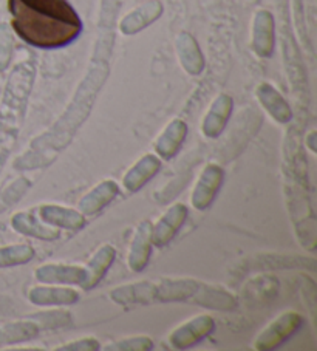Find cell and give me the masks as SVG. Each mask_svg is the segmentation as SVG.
Returning <instances> with one entry per match:
<instances>
[{"mask_svg":"<svg viewBox=\"0 0 317 351\" xmlns=\"http://www.w3.org/2000/svg\"><path fill=\"white\" fill-rule=\"evenodd\" d=\"M108 76V69L104 64H96L81 82L71 104L65 113L50 129L33 139L30 149L14 161V167L19 171H34L47 167L58 158V155L69 146L79 127L89 118L91 107L95 104L96 95L104 81Z\"/></svg>","mask_w":317,"mask_h":351,"instance_id":"cell-1","label":"cell"},{"mask_svg":"<svg viewBox=\"0 0 317 351\" xmlns=\"http://www.w3.org/2000/svg\"><path fill=\"white\" fill-rule=\"evenodd\" d=\"M11 25L27 44L60 48L82 32L81 17L69 0H8Z\"/></svg>","mask_w":317,"mask_h":351,"instance_id":"cell-2","label":"cell"},{"mask_svg":"<svg viewBox=\"0 0 317 351\" xmlns=\"http://www.w3.org/2000/svg\"><path fill=\"white\" fill-rule=\"evenodd\" d=\"M34 71V65L28 60L16 65L5 90L3 102L0 106V171L7 162L19 136L21 119L28 96L32 93Z\"/></svg>","mask_w":317,"mask_h":351,"instance_id":"cell-3","label":"cell"},{"mask_svg":"<svg viewBox=\"0 0 317 351\" xmlns=\"http://www.w3.org/2000/svg\"><path fill=\"white\" fill-rule=\"evenodd\" d=\"M172 302H191V304L211 308V310L229 311L237 306V300L223 288L211 287L192 278H170L156 283L155 304Z\"/></svg>","mask_w":317,"mask_h":351,"instance_id":"cell-4","label":"cell"},{"mask_svg":"<svg viewBox=\"0 0 317 351\" xmlns=\"http://www.w3.org/2000/svg\"><path fill=\"white\" fill-rule=\"evenodd\" d=\"M303 325V317L296 311L283 313L277 317L271 325L260 332V336L255 339L254 347L259 351H272L290 341V339L301 330Z\"/></svg>","mask_w":317,"mask_h":351,"instance_id":"cell-5","label":"cell"},{"mask_svg":"<svg viewBox=\"0 0 317 351\" xmlns=\"http://www.w3.org/2000/svg\"><path fill=\"white\" fill-rule=\"evenodd\" d=\"M215 330V322L211 316H198L176 328L169 337V343L175 350H186L203 341Z\"/></svg>","mask_w":317,"mask_h":351,"instance_id":"cell-6","label":"cell"},{"mask_svg":"<svg viewBox=\"0 0 317 351\" xmlns=\"http://www.w3.org/2000/svg\"><path fill=\"white\" fill-rule=\"evenodd\" d=\"M224 178V172L220 166L209 165L201 172L198 183L195 186L191 202L195 209L204 210L214 203L218 191H220Z\"/></svg>","mask_w":317,"mask_h":351,"instance_id":"cell-7","label":"cell"},{"mask_svg":"<svg viewBox=\"0 0 317 351\" xmlns=\"http://www.w3.org/2000/svg\"><path fill=\"white\" fill-rule=\"evenodd\" d=\"M187 219V208L185 204H174L164 214L155 226H152V245L156 247L166 246L172 240Z\"/></svg>","mask_w":317,"mask_h":351,"instance_id":"cell-8","label":"cell"},{"mask_svg":"<svg viewBox=\"0 0 317 351\" xmlns=\"http://www.w3.org/2000/svg\"><path fill=\"white\" fill-rule=\"evenodd\" d=\"M156 283L138 282L132 285H124L112 289L110 298L121 306H135V305H152L155 304Z\"/></svg>","mask_w":317,"mask_h":351,"instance_id":"cell-9","label":"cell"},{"mask_svg":"<svg viewBox=\"0 0 317 351\" xmlns=\"http://www.w3.org/2000/svg\"><path fill=\"white\" fill-rule=\"evenodd\" d=\"M87 271L81 266L44 265L36 269V278L42 283H64V285L82 287Z\"/></svg>","mask_w":317,"mask_h":351,"instance_id":"cell-10","label":"cell"},{"mask_svg":"<svg viewBox=\"0 0 317 351\" xmlns=\"http://www.w3.org/2000/svg\"><path fill=\"white\" fill-rule=\"evenodd\" d=\"M233 98L228 95H220L212 102L209 112L204 117L203 125H201L207 138H218L222 135L231 118V113H233Z\"/></svg>","mask_w":317,"mask_h":351,"instance_id":"cell-11","label":"cell"},{"mask_svg":"<svg viewBox=\"0 0 317 351\" xmlns=\"http://www.w3.org/2000/svg\"><path fill=\"white\" fill-rule=\"evenodd\" d=\"M274 19L268 11H259L254 17L253 48L260 58H270L274 50Z\"/></svg>","mask_w":317,"mask_h":351,"instance_id":"cell-12","label":"cell"},{"mask_svg":"<svg viewBox=\"0 0 317 351\" xmlns=\"http://www.w3.org/2000/svg\"><path fill=\"white\" fill-rule=\"evenodd\" d=\"M152 223L145 220L139 223V226L133 237L130 252H129V266L135 272H141L149 263L152 254Z\"/></svg>","mask_w":317,"mask_h":351,"instance_id":"cell-13","label":"cell"},{"mask_svg":"<svg viewBox=\"0 0 317 351\" xmlns=\"http://www.w3.org/2000/svg\"><path fill=\"white\" fill-rule=\"evenodd\" d=\"M119 195V186L113 180H106L97 184L95 189H91L81 202H79V209L85 215H95L110 204L115 198Z\"/></svg>","mask_w":317,"mask_h":351,"instance_id":"cell-14","label":"cell"},{"mask_svg":"<svg viewBox=\"0 0 317 351\" xmlns=\"http://www.w3.org/2000/svg\"><path fill=\"white\" fill-rule=\"evenodd\" d=\"M187 135V125L185 121L174 119L164 132L156 139L155 150L156 154L164 160H172L174 156L180 152V149L185 143Z\"/></svg>","mask_w":317,"mask_h":351,"instance_id":"cell-15","label":"cell"},{"mask_svg":"<svg viewBox=\"0 0 317 351\" xmlns=\"http://www.w3.org/2000/svg\"><path fill=\"white\" fill-rule=\"evenodd\" d=\"M161 14L163 5L158 2V0H150V2L143 5V7L137 8L133 13L127 14L124 19L121 21L119 28L126 36L137 34L145 27H149L152 22H155Z\"/></svg>","mask_w":317,"mask_h":351,"instance_id":"cell-16","label":"cell"},{"mask_svg":"<svg viewBox=\"0 0 317 351\" xmlns=\"http://www.w3.org/2000/svg\"><path fill=\"white\" fill-rule=\"evenodd\" d=\"M161 162L155 155H144L129 172L124 175V187L129 192H138L160 172Z\"/></svg>","mask_w":317,"mask_h":351,"instance_id":"cell-17","label":"cell"},{"mask_svg":"<svg viewBox=\"0 0 317 351\" xmlns=\"http://www.w3.org/2000/svg\"><path fill=\"white\" fill-rule=\"evenodd\" d=\"M176 51H178L180 62L189 75L197 76L204 69V58L200 47L191 34L181 33L176 38Z\"/></svg>","mask_w":317,"mask_h":351,"instance_id":"cell-18","label":"cell"},{"mask_svg":"<svg viewBox=\"0 0 317 351\" xmlns=\"http://www.w3.org/2000/svg\"><path fill=\"white\" fill-rule=\"evenodd\" d=\"M42 220L48 225L69 229V231H79L85 225V219L81 213L75 209L64 208V206L45 204L40 208Z\"/></svg>","mask_w":317,"mask_h":351,"instance_id":"cell-19","label":"cell"},{"mask_svg":"<svg viewBox=\"0 0 317 351\" xmlns=\"http://www.w3.org/2000/svg\"><path fill=\"white\" fill-rule=\"evenodd\" d=\"M246 271L253 269H292L305 268L309 271L316 269V260L301 256H257L255 263L246 262Z\"/></svg>","mask_w":317,"mask_h":351,"instance_id":"cell-20","label":"cell"},{"mask_svg":"<svg viewBox=\"0 0 317 351\" xmlns=\"http://www.w3.org/2000/svg\"><path fill=\"white\" fill-rule=\"evenodd\" d=\"M257 98L277 123L286 124L292 119V110L290 104L271 84H261V86H259Z\"/></svg>","mask_w":317,"mask_h":351,"instance_id":"cell-21","label":"cell"},{"mask_svg":"<svg viewBox=\"0 0 317 351\" xmlns=\"http://www.w3.org/2000/svg\"><path fill=\"white\" fill-rule=\"evenodd\" d=\"M28 299L34 305H73L79 300V294L75 289L59 287H36L28 293Z\"/></svg>","mask_w":317,"mask_h":351,"instance_id":"cell-22","label":"cell"},{"mask_svg":"<svg viewBox=\"0 0 317 351\" xmlns=\"http://www.w3.org/2000/svg\"><path fill=\"white\" fill-rule=\"evenodd\" d=\"M115 257H117V251L110 245H104L102 247L96 251L93 257L90 258V262L85 266V271H87V277H85V282L82 288L84 289H91L95 288L97 283H99L106 272L110 268Z\"/></svg>","mask_w":317,"mask_h":351,"instance_id":"cell-23","label":"cell"},{"mask_svg":"<svg viewBox=\"0 0 317 351\" xmlns=\"http://www.w3.org/2000/svg\"><path fill=\"white\" fill-rule=\"evenodd\" d=\"M11 226L19 234L28 235L44 241H53L59 239V232L54 229L47 228L36 220V217L30 213H17L11 219Z\"/></svg>","mask_w":317,"mask_h":351,"instance_id":"cell-24","label":"cell"},{"mask_svg":"<svg viewBox=\"0 0 317 351\" xmlns=\"http://www.w3.org/2000/svg\"><path fill=\"white\" fill-rule=\"evenodd\" d=\"M39 325L34 320H22L3 325L0 328V345H11L28 342L39 335Z\"/></svg>","mask_w":317,"mask_h":351,"instance_id":"cell-25","label":"cell"},{"mask_svg":"<svg viewBox=\"0 0 317 351\" xmlns=\"http://www.w3.org/2000/svg\"><path fill=\"white\" fill-rule=\"evenodd\" d=\"M34 250L30 245H13L0 247V268H11L32 262Z\"/></svg>","mask_w":317,"mask_h":351,"instance_id":"cell-26","label":"cell"},{"mask_svg":"<svg viewBox=\"0 0 317 351\" xmlns=\"http://www.w3.org/2000/svg\"><path fill=\"white\" fill-rule=\"evenodd\" d=\"M30 187H32V181L27 178H19L14 183H11L3 192H0V213L10 208L11 204L19 202Z\"/></svg>","mask_w":317,"mask_h":351,"instance_id":"cell-27","label":"cell"},{"mask_svg":"<svg viewBox=\"0 0 317 351\" xmlns=\"http://www.w3.org/2000/svg\"><path fill=\"white\" fill-rule=\"evenodd\" d=\"M34 322L39 325V328H59V326H67L71 324V314L62 311V310H53V311H45V313H38L32 317Z\"/></svg>","mask_w":317,"mask_h":351,"instance_id":"cell-28","label":"cell"},{"mask_svg":"<svg viewBox=\"0 0 317 351\" xmlns=\"http://www.w3.org/2000/svg\"><path fill=\"white\" fill-rule=\"evenodd\" d=\"M152 348H154V342L150 337L138 336L123 339V341L108 345L106 351H150Z\"/></svg>","mask_w":317,"mask_h":351,"instance_id":"cell-29","label":"cell"},{"mask_svg":"<svg viewBox=\"0 0 317 351\" xmlns=\"http://www.w3.org/2000/svg\"><path fill=\"white\" fill-rule=\"evenodd\" d=\"M11 54H13V38L8 27L5 23H0V71L8 69Z\"/></svg>","mask_w":317,"mask_h":351,"instance_id":"cell-30","label":"cell"},{"mask_svg":"<svg viewBox=\"0 0 317 351\" xmlns=\"http://www.w3.org/2000/svg\"><path fill=\"white\" fill-rule=\"evenodd\" d=\"M99 350V341L95 337H85L79 341L65 343L62 347L56 348V351H96Z\"/></svg>","mask_w":317,"mask_h":351,"instance_id":"cell-31","label":"cell"},{"mask_svg":"<svg viewBox=\"0 0 317 351\" xmlns=\"http://www.w3.org/2000/svg\"><path fill=\"white\" fill-rule=\"evenodd\" d=\"M314 136H316V132H311L309 133V138L307 139L308 141V146H309V149L313 150V152H316V146H314Z\"/></svg>","mask_w":317,"mask_h":351,"instance_id":"cell-32","label":"cell"}]
</instances>
